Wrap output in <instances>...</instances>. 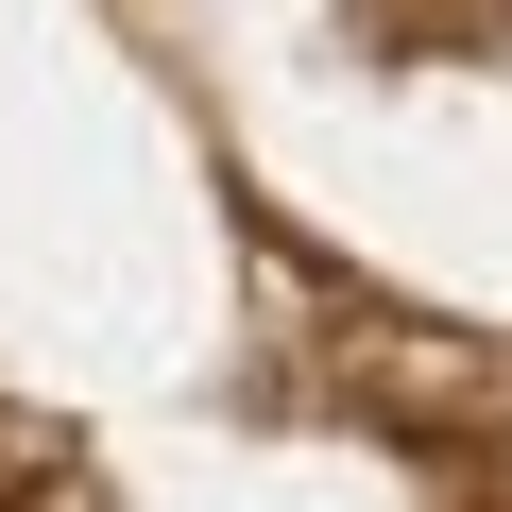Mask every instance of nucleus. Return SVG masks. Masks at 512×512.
<instances>
[]
</instances>
